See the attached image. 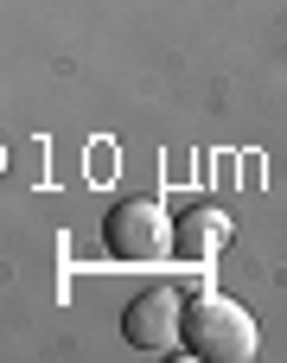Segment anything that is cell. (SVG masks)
I'll return each instance as SVG.
<instances>
[{
  "label": "cell",
  "mask_w": 287,
  "mask_h": 363,
  "mask_svg": "<svg viewBox=\"0 0 287 363\" xmlns=\"http://www.w3.org/2000/svg\"><path fill=\"white\" fill-rule=\"evenodd\" d=\"M192 357L205 363H249L262 351V332H256V319L230 300V294H211V287H198L192 300H185V338H179Z\"/></svg>",
  "instance_id": "cell-1"
},
{
  "label": "cell",
  "mask_w": 287,
  "mask_h": 363,
  "mask_svg": "<svg viewBox=\"0 0 287 363\" xmlns=\"http://www.w3.org/2000/svg\"><path fill=\"white\" fill-rule=\"evenodd\" d=\"M173 223L179 217H166V204L128 198V204H115L102 217V242H109L115 262H166L173 255Z\"/></svg>",
  "instance_id": "cell-2"
},
{
  "label": "cell",
  "mask_w": 287,
  "mask_h": 363,
  "mask_svg": "<svg viewBox=\"0 0 287 363\" xmlns=\"http://www.w3.org/2000/svg\"><path fill=\"white\" fill-rule=\"evenodd\" d=\"M121 338L134 351H173L185 338V300L173 287H147L121 306Z\"/></svg>",
  "instance_id": "cell-3"
},
{
  "label": "cell",
  "mask_w": 287,
  "mask_h": 363,
  "mask_svg": "<svg viewBox=\"0 0 287 363\" xmlns=\"http://www.w3.org/2000/svg\"><path fill=\"white\" fill-rule=\"evenodd\" d=\"M224 236H230V217H224L217 204H198V211H185V217L173 223V255H179V262H211V255L224 249Z\"/></svg>",
  "instance_id": "cell-4"
}]
</instances>
